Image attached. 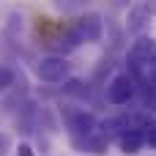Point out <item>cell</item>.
Masks as SVG:
<instances>
[{
  "mask_svg": "<svg viewBox=\"0 0 156 156\" xmlns=\"http://www.w3.org/2000/svg\"><path fill=\"white\" fill-rule=\"evenodd\" d=\"M126 66L129 74L137 82H148L156 71V38L154 36H137L126 52Z\"/></svg>",
  "mask_w": 156,
  "mask_h": 156,
  "instance_id": "cell-1",
  "label": "cell"
},
{
  "mask_svg": "<svg viewBox=\"0 0 156 156\" xmlns=\"http://www.w3.org/2000/svg\"><path fill=\"white\" fill-rule=\"evenodd\" d=\"M66 33H69V38H71L74 47H77V44H96V41H101V36H104V19H101V14H96V11H85L82 16H77V22H74Z\"/></svg>",
  "mask_w": 156,
  "mask_h": 156,
  "instance_id": "cell-2",
  "label": "cell"
},
{
  "mask_svg": "<svg viewBox=\"0 0 156 156\" xmlns=\"http://www.w3.org/2000/svg\"><path fill=\"white\" fill-rule=\"evenodd\" d=\"M63 123L69 129L71 137H88V134H96L99 132V118L93 112H88L85 107H66L63 110Z\"/></svg>",
  "mask_w": 156,
  "mask_h": 156,
  "instance_id": "cell-3",
  "label": "cell"
},
{
  "mask_svg": "<svg viewBox=\"0 0 156 156\" xmlns=\"http://www.w3.org/2000/svg\"><path fill=\"white\" fill-rule=\"evenodd\" d=\"M36 77L41 82H49V85H58V82H69L71 77V63L63 58V55H47L36 63Z\"/></svg>",
  "mask_w": 156,
  "mask_h": 156,
  "instance_id": "cell-4",
  "label": "cell"
},
{
  "mask_svg": "<svg viewBox=\"0 0 156 156\" xmlns=\"http://www.w3.org/2000/svg\"><path fill=\"white\" fill-rule=\"evenodd\" d=\"M134 93H137V80H134L129 71L115 74V77L107 82V101H110V104H115V107L129 104V101L134 99Z\"/></svg>",
  "mask_w": 156,
  "mask_h": 156,
  "instance_id": "cell-5",
  "label": "cell"
},
{
  "mask_svg": "<svg viewBox=\"0 0 156 156\" xmlns=\"http://www.w3.org/2000/svg\"><path fill=\"white\" fill-rule=\"evenodd\" d=\"M151 8H148V3H140V5H134L132 11H129V19H126V30L129 33H134V36H145V27L151 25Z\"/></svg>",
  "mask_w": 156,
  "mask_h": 156,
  "instance_id": "cell-6",
  "label": "cell"
},
{
  "mask_svg": "<svg viewBox=\"0 0 156 156\" xmlns=\"http://www.w3.org/2000/svg\"><path fill=\"white\" fill-rule=\"evenodd\" d=\"M71 145H74V148H80V151H85V154L101 156V154H107L110 140H107L101 132H96V134H88V137H71Z\"/></svg>",
  "mask_w": 156,
  "mask_h": 156,
  "instance_id": "cell-7",
  "label": "cell"
},
{
  "mask_svg": "<svg viewBox=\"0 0 156 156\" xmlns=\"http://www.w3.org/2000/svg\"><path fill=\"white\" fill-rule=\"evenodd\" d=\"M118 148H121V154H126V156L140 154L145 148V132L143 129H126L118 137Z\"/></svg>",
  "mask_w": 156,
  "mask_h": 156,
  "instance_id": "cell-8",
  "label": "cell"
},
{
  "mask_svg": "<svg viewBox=\"0 0 156 156\" xmlns=\"http://www.w3.org/2000/svg\"><path fill=\"white\" fill-rule=\"evenodd\" d=\"M66 93L85 99V96H90V88H85V82H80V80H69V82H66Z\"/></svg>",
  "mask_w": 156,
  "mask_h": 156,
  "instance_id": "cell-9",
  "label": "cell"
},
{
  "mask_svg": "<svg viewBox=\"0 0 156 156\" xmlns=\"http://www.w3.org/2000/svg\"><path fill=\"white\" fill-rule=\"evenodd\" d=\"M11 85H14V69H8V66L0 63V93L8 90Z\"/></svg>",
  "mask_w": 156,
  "mask_h": 156,
  "instance_id": "cell-10",
  "label": "cell"
},
{
  "mask_svg": "<svg viewBox=\"0 0 156 156\" xmlns=\"http://www.w3.org/2000/svg\"><path fill=\"white\" fill-rule=\"evenodd\" d=\"M143 132H145V145H151V148L156 151V121H154V118L145 123V129H143Z\"/></svg>",
  "mask_w": 156,
  "mask_h": 156,
  "instance_id": "cell-11",
  "label": "cell"
},
{
  "mask_svg": "<svg viewBox=\"0 0 156 156\" xmlns=\"http://www.w3.org/2000/svg\"><path fill=\"white\" fill-rule=\"evenodd\" d=\"M88 0H55V5L58 8H63V11H71V8H80V5H85Z\"/></svg>",
  "mask_w": 156,
  "mask_h": 156,
  "instance_id": "cell-12",
  "label": "cell"
},
{
  "mask_svg": "<svg viewBox=\"0 0 156 156\" xmlns=\"http://www.w3.org/2000/svg\"><path fill=\"white\" fill-rule=\"evenodd\" d=\"M8 148H11V140H8V137L0 132V156H5V154H8Z\"/></svg>",
  "mask_w": 156,
  "mask_h": 156,
  "instance_id": "cell-13",
  "label": "cell"
},
{
  "mask_svg": "<svg viewBox=\"0 0 156 156\" xmlns=\"http://www.w3.org/2000/svg\"><path fill=\"white\" fill-rule=\"evenodd\" d=\"M16 156H36V154H33V148H30L27 143H19V148H16Z\"/></svg>",
  "mask_w": 156,
  "mask_h": 156,
  "instance_id": "cell-14",
  "label": "cell"
},
{
  "mask_svg": "<svg viewBox=\"0 0 156 156\" xmlns=\"http://www.w3.org/2000/svg\"><path fill=\"white\" fill-rule=\"evenodd\" d=\"M148 8H151V11L156 14V0H148Z\"/></svg>",
  "mask_w": 156,
  "mask_h": 156,
  "instance_id": "cell-15",
  "label": "cell"
},
{
  "mask_svg": "<svg viewBox=\"0 0 156 156\" xmlns=\"http://www.w3.org/2000/svg\"><path fill=\"white\" fill-rule=\"evenodd\" d=\"M148 82H151V88H156V71L151 74V80H148Z\"/></svg>",
  "mask_w": 156,
  "mask_h": 156,
  "instance_id": "cell-16",
  "label": "cell"
}]
</instances>
